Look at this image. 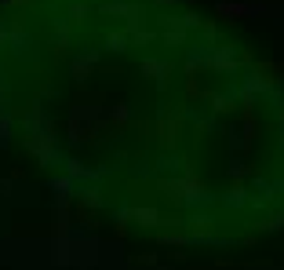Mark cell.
<instances>
[{"label": "cell", "instance_id": "1", "mask_svg": "<svg viewBox=\"0 0 284 270\" xmlns=\"http://www.w3.org/2000/svg\"><path fill=\"white\" fill-rule=\"evenodd\" d=\"M142 69H146V73H153V81H157V84H164L168 62H160V59H146V62H142Z\"/></svg>", "mask_w": 284, "mask_h": 270}, {"label": "cell", "instance_id": "2", "mask_svg": "<svg viewBox=\"0 0 284 270\" xmlns=\"http://www.w3.org/2000/svg\"><path fill=\"white\" fill-rule=\"evenodd\" d=\"M91 66H95V55H88V59H77V62H73V73L80 77V81H84V73H88Z\"/></svg>", "mask_w": 284, "mask_h": 270}]
</instances>
